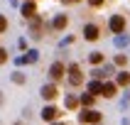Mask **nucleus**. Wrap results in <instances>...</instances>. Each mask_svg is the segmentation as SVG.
Returning <instances> with one entry per match:
<instances>
[{"label":"nucleus","mask_w":130,"mask_h":125,"mask_svg":"<svg viewBox=\"0 0 130 125\" xmlns=\"http://www.w3.org/2000/svg\"><path fill=\"white\" fill-rule=\"evenodd\" d=\"M88 5H93V7H98V5H103V0H88Z\"/></svg>","instance_id":"nucleus-22"},{"label":"nucleus","mask_w":130,"mask_h":125,"mask_svg":"<svg viewBox=\"0 0 130 125\" xmlns=\"http://www.w3.org/2000/svg\"><path fill=\"white\" fill-rule=\"evenodd\" d=\"M61 76H64V64H61V61H54V64L49 66V79L52 81H59Z\"/></svg>","instance_id":"nucleus-7"},{"label":"nucleus","mask_w":130,"mask_h":125,"mask_svg":"<svg viewBox=\"0 0 130 125\" xmlns=\"http://www.w3.org/2000/svg\"><path fill=\"white\" fill-rule=\"evenodd\" d=\"M79 98H76V96H66V101H64V105H66V108H69V110H74V108H76V105H79Z\"/></svg>","instance_id":"nucleus-14"},{"label":"nucleus","mask_w":130,"mask_h":125,"mask_svg":"<svg viewBox=\"0 0 130 125\" xmlns=\"http://www.w3.org/2000/svg\"><path fill=\"white\" fill-rule=\"evenodd\" d=\"M84 37H86L88 42H96V39L101 37V29H98V25H91V22H88L86 27H84Z\"/></svg>","instance_id":"nucleus-4"},{"label":"nucleus","mask_w":130,"mask_h":125,"mask_svg":"<svg viewBox=\"0 0 130 125\" xmlns=\"http://www.w3.org/2000/svg\"><path fill=\"white\" fill-rule=\"evenodd\" d=\"M130 83V74L128 71H120L118 74V86H128Z\"/></svg>","instance_id":"nucleus-15"},{"label":"nucleus","mask_w":130,"mask_h":125,"mask_svg":"<svg viewBox=\"0 0 130 125\" xmlns=\"http://www.w3.org/2000/svg\"><path fill=\"white\" fill-rule=\"evenodd\" d=\"M101 88H103V83L98 79H93L91 83H88V93H101Z\"/></svg>","instance_id":"nucleus-12"},{"label":"nucleus","mask_w":130,"mask_h":125,"mask_svg":"<svg viewBox=\"0 0 130 125\" xmlns=\"http://www.w3.org/2000/svg\"><path fill=\"white\" fill-rule=\"evenodd\" d=\"M79 101H81V105H84V108H93V103H96V93H84Z\"/></svg>","instance_id":"nucleus-10"},{"label":"nucleus","mask_w":130,"mask_h":125,"mask_svg":"<svg viewBox=\"0 0 130 125\" xmlns=\"http://www.w3.org/2000/svg\"><path fill=\"white\" fill-rule=\"evenodd\" d=\"M20 10H22V15H25L27 20H32V17H37V5H35V0H27V3H25V5H22Z\"/></svg>","instance_id":"nucleus-8"},{"label":"nucleus","mask_w":130,"mask_h":125,"mask_svg":"<svg viewBox=\"0 0 130 125\" xmlns=\"http://www.w3.org/2000/svg\"><path fill=\"white\" fill-rule=\"evenodd\" d=\"M96 125H98V123H96Z\"/></svg>","instance_id":"nucleus-26"},{"label":"nucleus","mask_w":130,"mask_h":125,"mask_svg":"<svg viewBox=\"0 0 130 125\" xmlns=\"http://www.w3.org/2000/svg\"><path fill=\"white\" fill-rule=\"evenodd\" d=\"M52 125H64V123H57V120H54V123H52Z\"/></svg>","instance_id":"nucleus-25"},{"label":"nucleus","mask_w":130,"mask_h":125,"mask_svg":"<svg viewBox=\"0 0 130 125\" xmlns=\"http://www.w3.org/2000/svg\"><path fill=\"white\" fill-rule=\"evenodd\" d=\"M64 3H79V0H64Z\"/></svg>","instance_id":"nucleus-24"},{"label":"nucleus","mask_w":130,"mask_h":125,"mask_svg":"<svg viewBox=\"0 0 130 125\" xmlns=\"http://www.w3.org/2000/svg\"><path fill=\"white\" fill-rule=\"evenodd\" d=\"M7 29V20H5V15H0V32H5Z\"/></svg>","instance_id":"nucleus-19"},{"label":"nucleus","mask_w":130,"mask_h":125,"mask_svg":"<svg viewBox=\"0 0 130 125\" xmlns=\"http://www.w3.org/2000/svg\"><path fill=\"white\" fill-rule=\"evenodd\" d=\"M0 105H3V91H0Z\"/></svg>","instance_id":"nucleus-23"},{"label":"nucleus","mask_w":130,"mask_h":125,"mask_svg":"<svg viewBox=\"0 0 130 125\" xmlns=\"http://www.w3.org/2000/svg\"><path fill=\"white\" fill-rule=\"evenodd\" d=\"M69 83H71V86H81V83H84V74H81L79 64L69 66Z\"/></svg>","instance_id":"nucleus-1"},{"label":"nucleus","mask_w":130,"mask_h":125,"mask_svg":"<svg viewBox=\"0 0 130 125\" xmlns=\"http://www.w3.org/2000/svg\"><path fill=\"white\" fill-rule=\"evenodd\" d=\"M116 44L118 47H125V44H128V37H116Z\"/></svg>","instance_id":"nucleus-20"},{"label":"nucleus","mask_w":130,"mask_h":125,"mask_svg":"<svg viewBox=\"0 0 130 125\" xmlns=\"http://www.w3.org/2000/svg\"><path fill=\"white\" fill-rule=\"evenodd\" d=\"M37 57H39V54H37L35 49H32V51H27V57H25V64H32V61H37Z\"/></svg>","instance_id":"nucleus-16"},{"label":"nucleus","mask_w":130,"mask_h":125,"mask_svg":"<svg viewBox=\"0 0 130 125\" xmlns=\"http://www.w3.org/2000/svg\"><path fill=\"white\" fill-rule=\"evenodd\" d=\"M10 79H12V83H25V74H20V71H15L12 76H10Z\"/></svg>","instance_id":"nucleus-17"},{"label":"nucleus","mask_w":130,"mask_h":125,"mask_svg":"<svg viewBox=\"0 0 130 125\" xmlns=\"http://www.w3.org/2000/svg\"><path fill=\"white\" fill-rule=\"evenodd\" d=\"M88 61H91L93 66H98L103 61V54H101V51H91V54H88Z\"/></svg>","instance_id":"nucleus-13"},{"label":"nucleus","mask_w":130,"mask_h":125,"mask_svg":"<svg viewBox=\"0 0 130 125\" xmlns=\"http://www.w3.org/2000/svg\"><path fill=\"white\" fill-rule=\"evenodd\" d=\"M42 118L47 120V123H54L59 118V108L57 105H44V110H42Z\"/></svg>","instance_id":"nucleus-6"},{"label":"nucleus","mask_w":130,"mask_h":125,"mask_svg":"<svg viewBox=\"0 0 130 125\" xmlns=\"http://www.w3.org/2000/svg\"><path fill=\"white\" fill-rule=\"evenodd\" d=\"M66 15H57V17H54V22H52V25H54V29H64L66 27Z\"/></svg>","instance_id":"nucleus-11"},{"label":"nucleus","mask_w":130,"mask_h":125,"mask_svg":"<svg viewBox=\"0 0 130 125\" xmlns=\"http://www.w3.org/2000/svg\"><path fill=\"white\" fill-rule=\"evenodd\" d=\"M5 61H7V51L0 47V64H5Z\"/></svg>","instance_id":"nucleus-21"},{"label":"nucleus","mask_w":130,"mask_h":125,"mask_svg":"<svg viewBox=\"0 0 130 125\" xmlns=\"http://www.w3.org/2000/svg\"><path fill=\"white\" fill-rule=\"evenodd\" d=\"M116 93H118V86H116V83H110V81H108V83H103L101 96H106V98H113Z\"/></svg>","instance_id":"nucleus-9"},{"label":"nucleus","mask_w":130,"mask_h":125,"mask_svg":"<svg viewBox=\"0 0 130 125\" xmlns=\"http://www.w3.org/2000/svg\"><path fill=\"white\" fill-rule=\"evenodd\" d=\"M123 29H125V17L123 15H113L110 17V32L113 34H120Z\"/></svg>","instance_id":"nucleus-3"},{"label":"nucleus","mask_w":130,"mask_h":125,"mask_svg":"<svg viewBox=\"0 0 130 125\" xmlns=\"http://www.w3.org/2000/svg\"><path fill=\"white\" fill-rule=\"evenodd\" d=\"M39 93H42V98H44V101H54V98L59 96L57 83H47V86H42V91H39Z\"/></svg>","instance_id":"nucleus-5"},{"label":"nucleus","mask_w":130,"mask_h":125,"mask_svg":"<svg viewBox=\"0 0 130 125\" xmlns=\"http://www.w3.org/2000/svg\"><path fill=\"white\" fill-rule=\"evenodd\" d=\"M128 64V57L125 54H116V66H125Z\"/></svg>","instance_id":"nucleus-18"},{"label":"nucleus","mask_w":130,"mask_h":125,"mask_svg":"<svg viewBox=\"0 0 130 125\" xmlns=\"http://www.w3.org/2000/svg\"><path fill=\"white\" fill-rule=\"evenodd\" d=\"M81 123H91V125L101 123V113H98V110H93V108H86L84 113H81Z\"/></svg>","instance_id":"nucleus-2"}]
</instances>
